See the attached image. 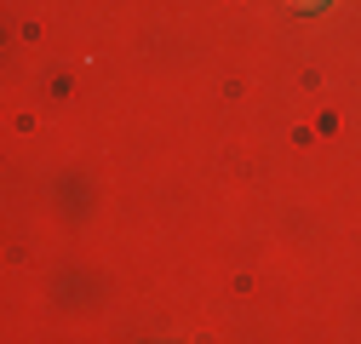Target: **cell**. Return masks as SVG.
I'll return each mask as SVG.
<instances>
[{"label":"cell","mask_w":361,"mask_h":344,"mask_svg":"<svg viewBox=\"0 0 361 344\" xmlns=\"http://www.w3.org/2000/svg\"><path fill=\"white\" fill-rule=\"evenodd\" d=\"M298 6H304V0H298ZM310 6H322V0H310Z\"/></svg>","instance_id":"1"}]
</instances>
